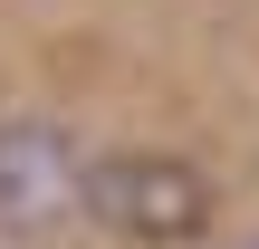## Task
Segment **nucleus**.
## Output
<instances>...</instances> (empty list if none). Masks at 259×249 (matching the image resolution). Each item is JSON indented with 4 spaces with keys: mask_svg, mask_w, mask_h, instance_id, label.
<instances>
[{
    "mask_svg": "<svg viewBox=\"0 0 259 249\" xmlns=\"http://www.w3.org/2000/svg\"><path fill=\"white\" fill-rule=\"evenodd\" d=\"M87 144L58 115H0V230H58L67 211H87Z\"/></svg>",
    "mask_w": 259,
    "mask_h": 249,
    "instance_id": "nucleus-2",
    "label": "nucleus"
},
{
    "mask_svg": "<svg viewBox=\"0 0 259 249\" xmlns=\"http://www.w3.org/2000/svg\"><path fill=\"white\" fill-rule=\"evenodd\" d=\"M87 221L125 249H192L211 240L221 221V182L192 163V154H163V144H115L87 163Z\"/></svg>",
    "mask_w": 259,
    "mask_h": 249,
    "instance_id": "nucleus-1",
    "label": "nucleus"
},
{
    "mask_svg": "<svg viewBox=\"0 0 259 249\" xmlns=\"http://www.w3.org/2000/svg\"><path fill=\"white\" fill-rule=\"evenodd\" d=\"M240 249H259V240H240Z\"/></svg>",
    "mask_w": 259,
    "mask_h": 249,
    "instance_id": "nucleus-3",
    "label": "nucleus"
}]
</instances>
